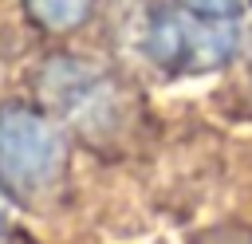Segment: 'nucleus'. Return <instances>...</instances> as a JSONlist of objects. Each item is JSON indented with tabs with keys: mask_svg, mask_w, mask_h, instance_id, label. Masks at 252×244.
I'll list each match as a JSON object with an SVG mask.
<instances>
[{
	"mask_svg": "<svg viewBox=\"0 0 252 244\" xmlns=\"http://www.w3.org/2000/svg\"><path fill=\"white\" fill-rule=\"evenodd\" d=\"M236 47L232 20H209L193 12H154L146 28V51L169 71H209Z\"/></svg>",
	"mask_w": 252,
	"mask_h": 244,
	"instance_id": "f257e3e1",
	"label": "nucleus"
},
{
	"mask_svg": "<svg viewBox=\"0 0 252 244\" xmlns=\"http://www.w3.org/2000/svg\"><path fill=\"white\" fill-rule=\"evenodd\" d=\"M63 165L59 130L24 106L0 110V177L16 189H43Z\"/></svg>",
	"mask_w": 252,
	"mask_h": 244,
	"instance_id": "f03ea898",
	"label": "nucleus"
},
{
	"mask_svg": "<svg viewBox=\"0 0 252 244\" xmlns=\"http://www.w3.org/2000/svg\"><path fill=\"white\" fill-rule=\"evenodd\" d=\"M91 4L94 0H28L32 16L51 31H67V28L83 24L91 16Z\"/></svg>",
	"mask_w": 252,
	"mask_h": 244,
	"instance_id": "7ed1b4c3",
	"label": "nucleus"
},
{
	"mask_svg": "<svg viewBox=\"0 0 252 244\" xmlns=\"http://www.w3.org/2000/svg\"><path fill=\"white\" fill-rule=\"evenodd\" d=\"M181 8L193 16H209V20H232L244 8V0H181Z\"/></svg>",
	"mask_w": 252,
	"mask_h": 244,
	"instance_id": "20e7f679",
	"label": "nucleus"
}]
</instances>
